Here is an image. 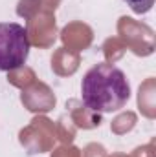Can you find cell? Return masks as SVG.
I'll return each instance as SVG.
<instances>
[{
  "label": "cell",
  "mask_w": 156,
  "mask_h": 157,
  "mask_svg": "<svg viewBox=\"0 0 156 157\" xmlns=\"http://www.w3.org/2000/svg\"><path fill=\"white\" fill-rule=\"evenodd\" d=\"M134 13H138V15H145V13H149L151 9H153V6H154V0H123Z\"/></svg>",
  "instance_id": "obj_3"
},
{
  "label": "cell",
  "mask_w": 156,
  "mask_h": 157,
  "mask_svg": "<svg viewBox=\"0 0 156 157\" xmlns=\"http://www.w3.org/2000/svg\"><path fill=\"white\" fill-rule=\"evenodd\" d=\"M31 42L24 26L0 22V71H13L26 64Z\"/></svg>",
  "instance_id": "obj_2"
},
{
  "label": "cell",
  "mask_w": 156,
  "mask_h": 157,
  "mask_svg": "<svg viewBox=\"0 0 156 157\" xmlns=\"http://www.w3.org/2000/svg\"><path fill=\"white\" fill-rule=\"evenodd\" d=\"M81 99L92 112L112 113L121 110L130 99V84L123 70L109 62H99L81 80Z\"/></svg>",
  "instance_id": "obj_1"
}]
</instances>
